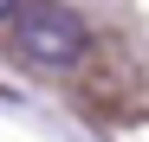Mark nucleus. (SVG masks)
<instances>
[{"instance_id": "nucleus-2", "label": "nucleus", "mask_w": 149, "mask_h": 142, "mask_svg": "<svg viewBox=\"0 0 149 142\" xmlns=\"http://www.w3.org/2000/svg\"><path fill=\"white\" fill-rule=\"evenodd\" d=\"M84 71V97L97 110H117L123 97H130V84H136V71L123 65V58H104V65H78Z\"/></svg>"}, {"instance_id": "nucleus-3", "label": "nucleus", "mask_w": 149, "mask_h": 142, "mask_svg": "<svg viewBox=\"0 0 149 142\" xmlns=\"http://www.w3.org/2000/svg\"><path fill=\"white\" fill-rule=\"evenodd\" d=\"M7 13H19V0H0V19H7Z\"/></svg>"}, {"instance_id": "nucleus-1", "label": "nucleus", "mask_w": 149, "mask_h": 142, "mask_svg": "<svg viewBox=\"0 0 149 142\" xmlns=\"http://www.w3.org/2000/svg\"><path fill=\"white\" fill-rule=\"evenodd\" d=\"M84 52H91V32L71 7L39 0V7L19 13V58H33L39 71H78Z\"/></svg>"}]
</instances>
